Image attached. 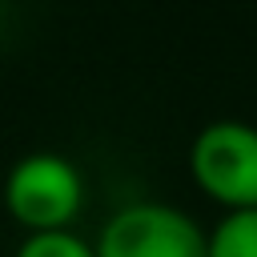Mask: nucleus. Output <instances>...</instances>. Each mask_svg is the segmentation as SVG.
<instances>
[{
  "label": "nucleus",
  "mask_w": 257,
  "mask_h": 257,
  "mask_svg": "<svg viewBox=\"0 0 257 257\" xmlns=\"http://www.w3.org/2000/svg\"><path fill=\"white\" fill-rule=\"evenodd\" d=\"M84 205V177L60 153H28L4 177V209L28 233L72 229Z\"/></svg>",
  "instance_id": "nucleus-1"
},
{
  "label": "nucleus",
  "mask_w": 257,
  "mask_h": 257,
  "mask_svg": "<svg viewBox=\"0 0 257 257\" xmlns=\"http://www.w3.org/2000/svg\"><path fill=\"white\" fill-rule=\"evenodd\" d=\"M189 173L197 189L225 213L257 209V124L213 120L193 137Z\"/></svg>",
  "instance_id": "nucleus-2"
},
{
  "label": "nucleus",
  "mask_w": 257,
  "mask_h": 257,
  "mask_svg": "<svg viewBox=\"0 0 257 257\" xmlns=\"http://www.w3.org/2000/svg\"><path fill=\"white\" fill-rule=\"evenodd\" d=\"M96 257H209V233L177 205L133 201L104 221Z\"/></svg>",
  "instance_id": "nucleus-3"
},
{
  "label": "nucleus",
  "mask_w": 257,
  "mask_h": 257,
  "mask_svg": "<svg viewBox=\"0 0 257 257\" xmlns=\"http://www.w3.org/2000/svg\"><path fill=\"white\" fill-rule=\"evenodd\" d=\"M209 257H257V209L225 213L209 229Z\"/></svg>",
  "instance_id": "nucleus-4"
},
{
  "label": "nucleus",
  "mask_w": 257,
  "mask_h": 257,
  "mask_svg": "<svg viewBox=\"0 0 257 257\" xmlns=\"http://www.w3.org/2000/svg\"><path fill=\"white\" fill-rule=\"evenodd\" d=\"M16 257H96V245L72 229H48V233H28L16 245Z\"/></svg>",
  "instance_id": "nucleus-5"
}]
</instances>
